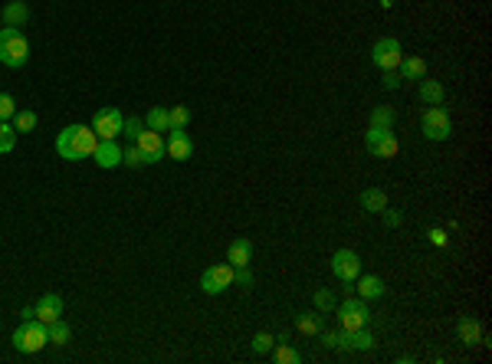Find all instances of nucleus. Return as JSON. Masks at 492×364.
<instances>
[{
    "mask_svg": "<svg viewBox=\"0 0 492 364\" xmlns=\"http://www.w3.org/2000/svg\"><path fill=\"white\" fill-rule=\"evenodd\" d=\"M398 69H400V79H424L426 76V63L420 56H404Z\"/></svg>",
    "mask_w": 492,
    "mask_h": 364,
    "instance_id": "24",
    "label": "nucleus"
},
{
    "mask_svg": "<svg viewBox=\"0 0 492 364\" xmlns=\"http://www.w3.org/2000/svg\"><path fill=\"white\" fill-rule=\"evenodd\" d=\"M17 148V128L7 122H0V154H7Z\"/></svg>",
    "mask_w": 492,
    "mask_h": 364,
    "instance_id": "27",
    "label": "nucleus"
},
{
    "mask_svg": "<svg viewBox=\"0 0 492 364\" xmlns=\"http://www.w3.org/2000/svg\"><path fill=\"white\" fill-rule=\"evenodd\" d=\"M400 59H404V49H400V43L394 37H384L371 46V63L381 69H398Z\"/></svg>",
    "mask_w": 492,
    "mask_h": 364,
    "instance_id": "7",
    "label": "nucleus"
},
{
    "mask_svg": "<svg viewBox=\"0 0 492 364\" xmlns=\"http://www.w3.org/2000/svg\"><path fill=\"white\" fill-rule=\"evenodd\" d=\"M164 154H168V158H174V161H187L190 154H194V142L187 138V132H184V128H171V132H168Z\"/></svg>",
    "mask_w": 492,
    "mask_h": 364,
    "instance_id": "10",
    "label": "nucleus"
},
{
    "mask_svg": "<svg viewBox=\"0 0 492 364\" xmlns=\"http://www.w3.org/2000/svg\"><path fill=\"white\" fill-rule=\"evenodd\" d=\"M381 217H384V227H390V230L404 223V213H400V211H390V207H384V211H381Z\"/></svg>",
    "mask_w": 492,
    "mask_h": 364,
    "instance_id": "37",
    "label": "nucleus"
},
{
    "mask_svg": "<svg viewBox=\"0 0 492 364\" xmlns=\"http://www.w3.org/2000/svg\"><path fill=\"white\" fill-rule=\"evenodd\" d=\"M122 122H125V115L115 106L99 108L92 115V132L99 134V138H118V134H122Z\"/></svg>",
    "mask_w": 492,
    "mask_h": 364,
    "instance_id": "8",
    "label": "nucleus"
},
{
    "mask_svg": "<svg viewBox=\"0 0 492 364\" xmlns=\"http://www.w3.org/2000/svg\"><path fill=\"white\" fill-rule=\"evenodd\" d=\"M341 351H371L374 348V335L368 328H355V332H341Z\"/></svg>",
    "mask_w": 492,
    "mask_h": 364,
    "instance_id": "13",
    "label": "nucleus"
},
{
    "mask_svg": "<svg viewBox=\"0 0 492 364\" xmlns=\"http://www.w3.org/2000/svg\"><path fill=\"white\" fill-rule=\"evenodd\" d=\"M426 237H430V243H433V246H446V240H450V237H446V230H440V227H433V230L426 233Z\"/></svg>",
    "mask_w": 492,
    "mask_h": 364,
    "instance_id": "40",
    "label": "nucleus"
},
{
    "mask_svg": "<svg viewBox=\"0 0 492 364\" xmlns=\"http://www.w3.org/2000/svg\"><path fill=\"white\" fill-rule=\"evenodd\" d=\"M456 335H460V341H463L466 348H473L483 341V328H479V322H476L473 315H460V322H456Z\"/></svg>",
    "mask_w": 492,
    "mask_h": 364,
    "instance_id": "16",
    "label": "nucleus"
},
{
    "mask_svg": "<svg viewBox=\"0 0 492 364\" xmlns=\"http://www.w3.org/2000/svg\"><path fill=\"white\" fill-rule=\"evenodd\" d=\"M144 132V118H138V115H128L122 122V134L125 138H128V142H135V138H138V134Z\"/></svg>",
    "mask_w": 492,
    "mask_h": 364,
    "instance_id": "31",
    "label": "nucleus"
},
{
    "mask_svg": "<svg viewBox=\"0 0 492 364\" xmlns=\"http://www.w3.org/2000/svg\"><path fill=\"white\" fill-rule=\"evenodd\" d=\"M273 348H276V338H273V335H266V332H259V335L253 338V351H256V355H269Z\"/></svg>",
    "mask_w": 492,
    "mask_h": 364,
    "instance_id": "35",
    "label": "nucleus"
},
{
    "mask_svg": "<svg viewBox=\"0 0 492 364\" xmlns=\"http://www.w3.org/2000/svg\"><path fill=\"white\" fill-rule=\"evenodd\" d=\"M384 132H394V128H374V125H371V128H368V134H364V144H368V148H371V144L378 142V138H381V134H384Z\"/></svg>",
    "mask_w": 492,
    "mask_h": 364,
    "instance_id": "41",
    "label": "nucleus"
},
{
    "mask_svg": "<svg viewBox=\"0 0 492 364\" xmlns=\"http://www.w3.org/2000/svg\"><path fill=\"white\" fill-rule=\"evenodd\" d=\"M144 128H152V132H158V134L171 132V112H168V108H161V106H154L152 112L144 115Z\"/></svg>",
    "mask_w": 492,
    "mask_h": 364,
    "instance_id": "22",
    "label": "nucleus"
},
{
    "mask_svg": "<svg viewBox=\"0 0 492 364\" xmlns=\"http://www.w3.org/2000/svg\"><path fill=\"white\" fill-rule=\"evenodd\" d=\"M368 151L374 154V158H394V154L400 151V144H398V138H394V132H384Z\"/></svg>",
    "mask_w": 492,
    "mask_h": 364,
    "instance_id": "21",
    "label": "nucleus"
},
{
    "mask_svg": "<svg viewBox=\"0 0 492 364\" xmlns=\"http://www.w3.org/2000/svg\"><path fill=\"white\" fill-rule=\"evenodd\" d=\"M13 115H17V99L10 92H0V122H10Z\"/></svg>",
    "mask_w": 492,
    "mask_h": 364,
    "instance_id": "32",
    "label": "nucleus"
},
{
    "mask_svg": "<svg viewBox=\"0 0 492 364\" xmlns=\"http://www.w3.org/2000/svg\"><path fill=\"white\" fill-rule=\"evenodd\" d=\"M381 86H384V89H400V86H404V79H400L398 69H384V79H381Z\"/></svg>",
    "mask_w": 492,
    "mask_h": 364,
    "instance_id": "36",
    "label": "nucleus"
},
{
    "mask_svg": "<svg viewBox=\"0 0 492 364\" xmlns=\"http://www.w3.org/2000/svg\"><path fill=\"white\" fill-rule=\"evenodd\" d=\"M424 134L430 142H446V138L453 134V122L446 115V108H440V106L426 108L424 112Z\"/></svg>",
    "mask_w": 492,
    "mask_h": 364,
    "instance_id": "5",
    "label": "nucleus"
},
{
    "mask_svg": "<svg viewBox=\"0 0 492 364\" xmlns=\"http://www.w3.org/2000/svg\"><path fill=\"white\" fill-rule=\"evenodd\" d=\"M417 82H420V99H424L426 106H443L446 92L436 79H417Z\"/></svg>",
    "mask_w": 492,
    "mask_h": 364,
    "instance_id": "20",
    "label": "nucleus"
},
{
    "mask_svg": "<svg viewBox=\"0 0 492 364\" xmlns=\"http://www.w3.org/2000/svg\"><path fill=\"white\" fill-rule=\"evenodd\" d=\"M331 272H335V279H341V282H355V279L361 276V256L355 249H338V253L331 256Z\"/></svg>",
    "mask_w": 492,
    "mask_h": 364,
    "instance_id": "9",
    "label": "nucleus"
},
{
    "mask_svg": "<svg viewBox=\"0 0 492 364\" xmlns=\"http://www.w3.org/2000/svg\"><path fill=\"white\" fill-rule=\"evenodd\" d=\"M230 286H233V266H230V263L210 266L207 272L200 276V289H204L207 296H223Z\"/></svg>",
    "mask_w": 492,
    "mask_h": 364,
    "instance_id": "6",
    "label": "nucleus"
},
{
    "mask_svg": "<svg viewBox=\"0 0 492 364\" xmlns=\"http://www.w3.org/2000/svg\"><path fill=\"white\" fill-rule=\"evenodd\" d=\"M335 312H338L341 332L368 328V322H371V312H368V302H364V299H345L341 306H335Z\"/></svg>",
    "mask_w": 492,
    "mask_h": 364,
    "instance_id": "4",
    "label": "nucleus"
},
{
    "mask_svg": "<svg viewBox=\"0 0 492 364\" xmlns=\"http://www.w3.org/2000/svg\"><path fill=\"white\" fill-rule=\"evenodd\" d=\"M30 59V43L20 33V27H0V63L10 69L27 66Z\"/></svg>",
    "mask_w": 492,
    "mask_h": 364,
    "instance_id": "3",
    "label": "nucleus"
},
{
    "mask_svg": "<svg viewBox=\"0 0 492 364\" xmlns=\"http://www.w3.org/2000/svg\"><path fill=\"white\" fill-rule=\"evenodd\" d=\"M168 112H171V128H187V122H190L187 106H174V108H168Z\"/></svg>",
    "mask_w": 492,
    "mask_h": 364,
    "instance_id": "33",
    "label": "nucleus"
},
{
    "mask_svg": "<svg viewBox=\"0 0 492 364\" xmlns=\"http://www.w3.org/2000/svg\"><path fill=\"white\" fill-rule=\"evenodd\" d=\"M135 144L142 148V154H144V161L148 164H158L164 158V138L158 132H152V128H144V132L135 138Z\"/></svg>",
    "mask_w": 492,
    "mask_h": 364,
    "instance_id": "11",
    "label": "nucleus"
},
{
    "mask_svg": "<svg viewBox=\"0 0 492 364\" xmlns=\"http://www.w3.org/2000/svg\"><path fill=\"white\" fill-rule=\"evenodd\" d=\"M95 144H99V134L92 132V125H66L56 138V151L66 161H82V158H92Z\"/></svg>",
    "mask_w": 492,
    "mask_h": 364,
    "instance_id": "1",
    "label": "nucleus"
},
{
    "mask_svg": "<svg viewBox=\"0 0 492 364\" xmlns=\"http://www.w3.org/2000/svg\"><path fill=\"white\" fill-rule=\"evenodd\" d=\"M33 312H37L39 322H56L59 315H63V299L56 296V292H47V296H39V302L33 306Z\"/></svg>",
    "mask_w": 492,
    "mask_h": 364,
    "instance_id": "14",
    "label": "nucleus"
},
{
    "mask_svg": "<svg viewBox=\"0 0 492 364\" xmlns=\"http://www.w3.org/2000/svg\"><path fill=\"white\" fill-rule=\"evenodd\" d=\"M0 20H4V27H27L30 7L23 0H10V4H4V10H0Z\"/></svg>",
    "mask_w": 492,
    "mask_h": 364,
    "instance_id": "17",
    "label": "nucleus"
},
{
    "mask_svg": "<svg viewBox=\"0 0 492 364\" xmlns=\"http://www.w3.org/2000/svg\"><path fill=\"white\" fill-rule=\"evenodd\" d=\"M122 164L125 168H144V154H142V148H138V144L135 142H128V148H122Z\"/></svg>",
    "mask_w": 492,
    "mask_h": 364,
    "instance_id": "26",
    "label": "nucleus"
},
{
    "mask_svg": "<svg viewBox=\"0 0 492 364\" xmlns=\"http://www.w3.org/2000/svg\"><path fill=\"white\" fill-rule=\"evenodd\" d=\"M358 299L364 302H374V299H384V279L378 276H358V286H355Z\"/></svg>",
    "mask_w": 492,
    "mask_h": 364,
    "instance_id": "18",
    "label": "nucleus"
},
{
    "mask_svg": "<svg viewBox=\"0 0 492 364\" xmlns=\"http://www.w3.org/2000/svg\"><path fill=\"white\" fill-rule=\"evenodd\" d=\"M371 125H374V128H394V108L378 106L371 112Z\"/></svg>",
    "mask_w": 492,
    "mask_h": 364,
    "instance_id": "28",
    "label": "nucleus"
},
{
    "mask_svg": "<svg viewBox=\"0 0 492 364\" xmlns=\"http://www.w3.org/2000/svg\"><path fill=\"white\" fill-rule=\"evenodd\" d=\"M49 341L53 345H69V338H73V332H69V325L63 322V318H56V322H49Z\"/></svg>",
    "mask_w": 492,
    "mask_h": 364,
    "instance_id": "25",
    "label": "nucleus"
},
{
    "mask_svg": "<svg viewBox=\"0 0 492 364\" xmlns=\"http://www.w3.org/2000/svg\"><path fill=\"white\" fill-rule=\"evenodd\" d=\"M319 335H322L325 348H338L341 345V332H319Z\"/></svg>",
    "mask_w": 492,
    "mask_h": 364,
    "instance_id": "39",
    "label": "nucleus"
},
{
    "mask_svg": "<svg viewBox=\"0 0 492 364\" xmlns=\"http://www.w3.org/2000/svg\"><path fill=\"white\" fill-rule=\"evenodd\" d=\"M92 158H95V164H99V168L112 171V168H118V164H122V148L115 144V138H99Z\"/></svg>",
    "mask_w": 492,
    "mask_h": 364,
    "instance_id": "12",
    "label": "nucleus"
},
{
    "mask_svg": "<svg viewBox=\"0 0 492 364\" xmlns=\"http://www.w3.org/2000/svg\"><path fill=\"white\" fill-rule=\"evenodd\" d=\"M233 282H240L243 289H253V276H250V269H246V266L233 269Z\"/></svg>",
    "mask_w": 492,
    "mask_h": 364,
    "instance_id": "38",
    "label": "nucleus"
},
{
    "mask_svg": "<svg viewBox=\"0 0 492 364\" xmlns=\"http://www.w3.org/2000/svg\"><path fill=\"white\" fill-rule=\"evenodd\" d=\"M273 361H279V364H299V361H302V355H299L295 348H289V341H279Z\"/></svg>",
    "mask_w": 492,
    "mask_h": 364,
    "instance_id": "29",
    "label": "nucleus"
},
{
    "mask_svg": "<svg viewBox=\"0 0 492 364\" xmlns=\"http://www.w3.org/2000/svg\"><path fill=\"white\" fill-rule=\"evenodd\" d=\"M335 306H338V302H335V296H331L328 289H319V292H315V308H319V312H335Z\"/></svg>",
    "mask_w": 492,
    "mask_h": 364,
    "instance_id": "34",
    "label": "nucleus"
},
{
    "mask_svg": "<svg viewBox=\"0 0 492 364\" xmlns=\"http://www.w3.org/2000/svg\"><path fill=\"white\" fill-rule=\"evenodd\" d=\"M10 341H13V348L20 355H37V351H43L49 345V328L39 318H23V325L13 332Z\"/></svg>",
    "mask_w": 492,
    "mask_h": 364,
    "instance_id": "2",
    "label": "nucleus"
},
{
    "mask_svg": "<svg viewBox=\"0 0 492 364\" xmlns=\"http://www.w3.org/2000/svg\"><path fill=\"white\" fill-rule=\"evenodd\" d=\"M358 203H361V211H368V213H381V211H384V207H388V194L381 191V187H368V191H361Z\"/></svg>",
    "mask_w": 492,
    "mask_h": 364,
    "instance_id": "19",
    "label": "nucleus"
},
{
    "mask_svg": "<svg viewBox=\"0 0 492 364\" xmlns=\"http://www.w3.org/2000/svg\"><path fill=\"white\" fill-rule=\"evenodd\" d=\"M37 112H20L17 108V115H13V128H17V134L20 132H33V128H37Z\"/></svg>",
    "mask_w": 492,
    "mask_h": 364,
    "instance_id": "30",
    "label": "nucleus"
},
{
    "mask_svg": "<svg viewBox=\"0 0 492 364\" xmlns=\"http://www.w3.org/2000/svg\"><path fill=\"white\" fill-rule=\"evenodd\" d=\"M227 263L233 269H237V266H250V263H253V240L237 237V240L230 243V249H227Z\"/></svg>",
    "mask_w": 492,
    "mask_h": 364,
    "instance_id": "15",
    "label": "nucleus"
},
{
    "mask_svg": "<svg viewBox=\"0 0 492 364\" xmlns=\"http://www.w3.org/2000/svg\"><path fill=\"white\" fill-rule=\"evenodd\" d=\"M295 328L302 335H319L322 332V315L319 312H295Z\"/></svg>",
    "mask_w": 492,
    "mask_h": 364,
    "instance_id": "23",
    "label": "nucleus"
}]
</instances>
